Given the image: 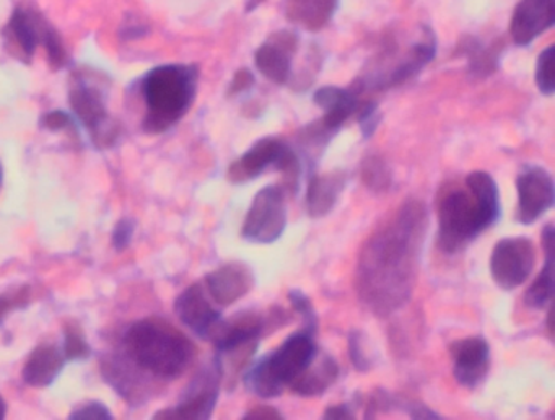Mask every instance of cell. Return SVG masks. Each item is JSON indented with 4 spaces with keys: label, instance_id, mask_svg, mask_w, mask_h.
<instances>
[{
    "label": "cell",
    "instance_id": "cell-1",
    "mask_svg": "<svg viewBox=\"0 0 555 420\" xmlns=\"http://www.w3.org/2000/svg\"><path fill=\"white\" fill-rule=\"evenodd\" d=\"M427 228L424 202L408 199L363 244L356 267V292L378 318H388L411 300Z\"/></svg>",
    "mask_w": 555,
    "mask_h": 420
},
{
    "label": "cell",
    "instance_id": "cell-2",
    "mask_svg": "<svg viewBox=\"0 0 555 420\" xmlns=\"http://www.w3.org/2000/svg\"><path fill=\"white\" fill-rule=\"evenodd\" d=\"M437 243L443 253L466 250L483 231L492 228L502 215L499 186L487 171L469 173L464 188L451 186L441 192L437 204Z\"/></svg>",
    "mask_w": 555,
    "mask_h": 420
},
{
    "label": "cell",
    "instance_id": "cell-3",
    "mask_svg": "<svg viewBox=\"0 0 555 420\" xmlns=\"http://www.w3.org/2000/svg\"><path fill=\"white\" fill-rule=\"evenodd\" d=\"M121 345L142 371L160 381L177 380L196 358L193 341L162 319L132 322L122 334Z\"/></svg>",
    "mask_w": 555,
    "mask_h": 420
},
{
    "label": "cell",
    "instance_id": "cell-4",
    "mask_svg": "<svg viewBox=\"0 0 555 420\" xmlns=\"http://www.w3.org/2000/svg\"><path fill=\"white\" fill-rule=\"evenodd\" d=\"M197 84V65L167 64L152 68L142 80V97L147 106L142 124L145 132H167L180 123L196 100Z\"/></svg>",
    "mask_w": 555,
    "mask_h": 420
},
{
    "label": "cell",
    "instance_id": "cell-5",
    "mask_svg": "<svg viewBox=\"0 0 555 420\" xmlns=\"http://www.w3.org/2000/svg\"><path fill=\"white\" fill-rule=\"evenodd\" d=\"M318 351L314 335L300 329L288 335L271 354L253 361L243 374V384L259 399H274L300 377Z\"/></svg>",
    "mask_w": 555,
    "mask_h": 420
},
{
    "label": "cell",
    "instance_id": "cell-6",
    "mask_svg": "<svg viewBox=\"0 0 555 420\" xmlns=\"http://www.w3.org/2000/svg\"><path fill=\"white\" fill-rule=\"evenodd\" d=\"M274 169L282 175V188L295 194L298 191L301 176V160L294 149L284 140L264 137L253 143L238 160L229 166L227 178L233 184L253 181Z\"/></svg>",
    "mask_w": 555,
    "mask_h": 420
},
{
    "label": "cell",
    "instance_id": "cell-7",
    "mask_svg": "<svg viewBox=\"0 0 555 420\" xmlns=\"http://www.w3.org/2000/svg\"><path fill=\"white\" fill-rule=\"evenodd\" d=\"M69 101L96 149H112L119 139V126L109 117L102 90L83 77L74 78Z\"/></svg>",
    "mask_w": 555,
    "mask_h": 420
},
{
    "label": "cell",
    "instance_id": "cell-8",
    "mask_svg": "<svg viewBox=\"0 0 555 420\" xmlns=\"http://www.w3.org/2000/svg\"><path fill=\"white\" fill-rule=\"evenodd\" d=\"M287 227V207L285 191L281 184L262 188L253 199L242 237L249 243L272 244L282 237Z\"/></svg>",
    "mask_w": 555,
    "mask_h": 420
},
{
    "label": "cell",
    "instance_id": "cell-9",
    "mask_svg": "<svg viewBox=\"0 0 555 420\" xmlns=\"http://www.w3.org/2000/svg\"><path fill=\"white\" fill-rule=\"evenodd\" d=\"M223 374L219 360L214 358L212 364L206 365L181 394L177 406L160 410L154 419L167 420H206L212 417L219 400L220 384Z\"/></svg>",
    "mask_w": 555,
    "mask_h": 420
},
{
    "label": "cell",
    "instance_id": "cell-10",
    "mask_svg": "<svg viewBox=\"0 0 555 420\" xmlns=\"http://www.w3.org/2000/svg\"><path fill=\"white\" fill-rule=\"evenodd\" d=\"M535 263L534 244L526 237L503 238L490 256V276L502 290H515L531 276Z\"/></svg>",
    "mask_w": 555,
    "mask_h": 420
},
{
    "label": "cell",
    "instance_id": "cell-11",
    "mask_svg": "<svg viewBox=\"0 0 555 420\" xmlns=\"http://www.w3.org/2000/svg\"><path fill=\"white\" fill-rule=\"evenodd\" d=\"M516 191H518V205H516L515 218L518 224H535L542 215L554 207V178L544 166H522L516 178Z\"/></svg>",
    "mask_w": 555,
    "mask_h": 420
},
{
    "label": "cell",
    "instance_id": "cell-12",
    "mask_svg": "<svg viewBox=\"0 0 555 420\" xmlns=\"http://www.w3.org/2000/svg\"><path fill=\"white\" fill-rule=\"evenodd\" d=\"M102 374L106 383L131 406L145 404L152 394V377L142 371L125 352L108 355L102 361Z\"/></svg>",
    "mask_w": 555,
    "mask_h": 420
},
{
    "label": "cell",
    "instance_id": "cell-13",
    "mask_svg": "<svg viewBox=\"0 0 555 420\" xmlns=\"http://www.w3.org/2000/svg\"><path fill=\"white\" fill-rule=\"evenodd\" d=\"M53 29L40 13L18 7L4 29L5 48L14 58L30 62L38 46H44Z\"/></svg>",
    "mask_w": 555,
    "mask_h": 420
},
{
    "label": "cell",
    "instance_id": "cell-14",
    "mask_svg": "<svg viewBox=\"0 0 555 420\" xmlns=\"http://www.w3.org/2000/svg\"><path fill=\"white\" fill-rule=\"evenodd\" d=\"M297 33L279 29L272 33L255 52V64L268 80L285 85L292 78V61L298 49Z\"/></svg>",
    "mask_w": 555,
    "mask_h": 420
},
{
    "label": "cell",
    "instance_id": "cell-15",
    "mask_svg": "<svg viewBox=\"0 0 555 420\" xmlns=\"http://www.w3.org/2000/svg\"><path fill=\"white\" fill-rule=\"evenodd\" d=\"M450 355L453 358V377L457 384L474 390L486 380L490 368V345L480 335L457 339L451 342Z\"/></svg>",
    "mask_w": 555,
    "mask_h": 420
},
{
    "label": "cell",
    "instance_id": "cell-16",
    "mask_svg": "<svg viewBox=\"0 0 555 420\" xmlns=\"http://www.w3.org/2000/svg\"><path fill=\"white\" fill-rule=\"evenodd\" d=\"M175 313L184 326L206 341H209L222 319V313L217 309L203 283H193L180 293L175 302Z\"/></svg>",
    "mask_w": 555,
    "mask_h": 420
},
{
    "label": "cell",
    "instance_id": "cell-17",
    "mask_svg": "<svg viewBox=\"0 0 555 420\" xmlns=\"http://www.w3.org/2000/svg\"><path fill=\"white\" fill-rule=\"evenodd\" d=\"M207 293L216 305H233L255 287V273L248 264L232 260L207 273L204 280Z\"/></svg>",
    "mask_w": 555,
    "mask_h": 420
},
{
    "label": "cell",
    "instance_id": "cell-18",
    "mask_svg": "<svg viewBox=\"0 0 555 420\" xmlns=\"http://www.w3.org/2000/svg\"><path fill=\"white\" fill-rule=\"evenodd\" d=\"M555 23V0H519L509 22V36L516 46L531 44Z\"/></svg>",
    "mask_w": 555,
    "mask_h": 420
},
{
    "label": "cell",
    "instance_id": "cell-19",
    "mask_svg": "<svg viewBox=\"0 0 555 420\" xmlns=\"http://www.w3.org/2000/svg\"><path fill=\"white\" fill-rule=\"evenodd\" d=\"M347 173L344 169L311 175L307 189V212L311 218H323L336 207L340 194L347 186Z\"/></svg>",
    "mask_w": 555,
    "mask_h": 420
},
{
    "label": "cell",
    "instance_id": "cell-20",
    "mask_svg": "<svg viewBox=\"0 0 555 420\" xmlns=\"http://www.w3.org/2000/svg\"><path fill=\"white\" fill-rule=\"evenodd\" d=\"M63 348L54 344H41L28 355L22 378L34 387H48L57 380L66 367Z\"/></svg>",
    "mask_w": 555,
    "mask_h": 420
},
{
    "label": "cell",
    "instance_id": "cell-21",
    "mask_svg": "<svg viewBox=\"0 0 555 420\" xmlns=\"http://www.w3.org/2000/svg\"><path fill=\"white\" fill-rule=\"evenodd\" d=\"M339 373L340 368L336 358L331 357L326 352L318 351L313 361L291 384L292 393L301 397L321 396L336 383Z\"/></svg>",
    "mask_w": 555,
    "mask_h": 420
},
{
    "label": "cell",
    "instance_id": "cell-22",
    "mask_svg": "<svg viewBox=\"0 0 555 420\" xmlns=\"http://www.w3.org/2000/svg\"><path fill=\"white\" fill-rule=\"evenodd\" d=\"M314 104L324 111L323 124L330 129L339 132L340 127L344 126L347 119L357 113L359 110V97L356 91L347 90V88L321 87L320 90L314 91Z\"/></svg>",
    "mask_w": 555,
    "mask_h": 420
},
{
    "label": "cell",
    "instance_id": "cell-23",
    "mask_svg": "<svg viewBox=\"0 0 555 420\" xmlns=\"http://www.w3.org/2000/svg\"><path fill=\"white\" fill-rule=\"evenodd\" d=\"M339 0H284L288 22L308 31H320L336 13Z\"/></svg>",
    "mask_w": 555,
    "mask_h": 420
},
{
    "label": "cell",
    "instance_id": "cell-24",
    "mask_svg": "<svg viewBox=\"0 0 555 420\" xmlns=\"http://www.w3.org/2000/svg\"><path fill=\"white\" fill-rule=\"evenodd\" d=\"M554 283L555 266L554 254H552V256H545L544 267L535 277L534 282L526 289L522 302L528 308L544 309L545 306L551 305L552 298H554Z\"/></svg>",
    "mask_w": 555,
    "mask_h": 420
},
{
    "label": "cell",
    "instance_id": "cell-25",
    "mask_svg": "<svg viewBox=\"0 0 555 420\" xmlns=\"http://www.w3.org/2000/svg\"><path fill=\"white\" fill-rule=\"evenodd\" d=\"M360 176H362L363 184L375 192V194H383L388 192L392 184V171L388 163L378 155H369L362 162L360 168Z\"/></svg>",
    "mask_w": 555,
    "mask_h": 420
},
{
    "label": "cell",
    "instance_id": "cell-26",
    "mask_svg": "<svg viewBox=\"0 0 555 420\" xmlns=\"http://www.w3.org/2000/svg\"><path fill=\"white\" fill-rule=\"evenodd\" d=\"M63 354L67 361L87 360L92 355V347L87 341L86 332L77 322L64 324Z\"/></svg>",
    "mask_w": 555,
    "mask_h": 420
},
{
    "label": "cell",
    "instance_id": "cell-27",
    "mask_svg": "<svg viewBox=\"0 0 555 420\" xmlns=\"http://www.w3.org/2000/svg\"><path fill=\"white\" fill-rule=\"evenodd\" d=\"M464 52L469 59V71L474 77H487L499 67V52L483 48L479 42L474 41Z\"/></svg>",
    "mask_w": 555,
    "mask_h": 420
},
{
    "label": "cell",
    "instance_id": "cell-28",
    "mask_svg": "<svg viewBox=\"0 0 555 420\" xmlns=\"http://www.w3.org/2000/svg\"><path fill=\"white\" fill-rule=\"evenodd\" d=\"M554 58L555 48L548 46L539 54L535 62V85L545 97H552L555 91Z\"/></svg>",
    "mask_w": 555,
    "mask_h": 420
},
{
    "label": "cell",
    "instance_id": "cell-29",
    "mask_svg": "<svg viewBox=\"0 0 555 420\" xmlns=\"http://www.w3.org/2000/svg\"><path fill=\"white\" fill-rule=\"evenodd\" d=\"M288 302H291L292 308L300 315L301 324H304L301 329L317 335L320 319H318L317 309H314L310 296L305 295L301 290L292 289L291 292H288Z\"/></svg>",
    "mask_w": 555,
    "mask_h": 420
},
{
    "label": "cell",
    "instance_id": "cell-30",
    "mask_svg": "<svg viewBox=\"0 0 555 420\" xmlns=\"http://www.w3.org/2000/svg\"><path fill=\"white\" fill-rule=\"evenodd\" d=\"M349 355L356 370L369 371L373 367L372 355L369 352V344H366L365 334L362 331H350L349 338Z\"/></svg>",
    "mask_w": 555,
    "mask_h": 420
},
{
    "label": "cell",
    "instance_id": "cell-31",
    "mask_svg": "<svg viewBox=\"0 0 555 420\" xmlns=\"http://www.w3.org/2000/svg\"><path fill=\"white\" fill-rule=\"evenodd\" d=\"M28 302H30V289L28 287L2 293L0 295V321H4L15 309L25 308Z\"/></svg>",
    "mask_w": 555,
    "mask_h": 420
},
{
    "label": "cell",
    "instance_id": "cell-32",
    "mask_svg": "<svg viewBox=\"0 0 555 420\" xmlns=\"http://www.w3.org/2000/svg\"><path fill=\"white\" fill-rule=\"evenodd\" d=\"M357 111H359L360 132H362L363 139H370L378 129L379 120H382L378 104L375 101H366Z\"/></svg>",
    "mask_w": 555,
    "mask_h": 420
},
{
    "label": "cell",
    "instance_id": "cell-33",
    "mask_svg": "<svg viewBox=\"0 0 555 420\" xmlns=\"http://www.w3.org/2000/svg\"><path fill=\"white\" fill-rule=\"evenodd\" d=\"M70 420H112L113 413L105 404L100 400H89L80 404L70 412Z\"/></svg>",
    "mask_w": 555,
    "mask_h": 420
},
{
    "label": "cell",
    "instance_id": "cell-34",
    "mask_svg": "<svg viewBox=\"0 0 555 420\" xmlns=\"http://www.w3.org/2000/svg\"><path fill=\"white\" fill-rule=\"evenodd\" d=\"M41 127L51 132H61V130H67V132H77L76 123H74L70 114L64 113V111H53V113L44 114L41 119Z\"/></svg>",
    "mask_w": 555,
    "mask_h": 420
},
{
    "label": "cell",
    "instance_id": "cell-35",
    "mask_svg": "<svg viewBox=\"0 0 555 420\" xmlns=\"http://www.w3.org/2000/svg\"><path fill=\"white\" fill-rule=\"evenodd\" d=\"M135 221L132 218H121L113 230L112 243L116 251H125L134 238Z\"/></svg>",
    "mask_w": 555,
    "mask_h": 420
},
{
    "label": "cell",
    "instance_id": "cell-36",
    "mask_svg": "<svg viewBox=\"0 0 555 420\" xmlns=\"http://www.w3.org/2000/svg\"><path fill=\"white\" fill-rule=\"evenodd\" d=\"M243 420H271V419H284L281 412L275 407L269 406V404H261V406L253 407L251 410L242 417Z\"/></svg>",
    "mask_w": 555,
    "mask_h": 420
},
{
    "label": "cell",
    "instance_id": "cell-37",
    "mask_svg": "<svg viewBox=\"0 0 555 420\" xmlns=\"http://www.w3.org/2000/svg\"><path fill=\"white\" fill-rule=\"evenodd\" d=\"M255 85V75L248 68H240L233 77L232 85H230V94L243 93L249 90Z\"/></svg>",
    "mask_w": 555,
    "mask_h": 420
},
{
    "label": "cell",
    "instance_id": "cell-38",
    "mask_svg": "<svg viewBox=\"0 0 555 420\" xmlns=\"http://www.w3.org/2000/svg\"><path fill=\"white\" fill-rule=\"evenodd\" d=\"M356 417V407L352 403H340L336 406H330L324 410L323 419L326 420H347Z\"/></svg>",
    "mask_w": 555,
    "mask_h": 420
},
{
    "label": "cell",
    "instance_id": "cell-39",
    "mask_svg": "<svg viewBox=\"0 0 555 420\" xmlns=\"http://www.w3.org/2000/svg\"><path fill=\"white\" fill-rule=\"evenodd\" d=\"M554 224H547L542 230V250H544L545 256H552L554 254Z\"/></svg>",
    "mask_w": 555,
    "mask_h": 420
},
{
    "label": "cell",
    "instance_id": "cell-40",
    "mask_svg": "<svg viewBox=\"0 0 555 420\" xmlns=\"http://www.w3.org/2000/svg\"><path fill=\"white\" fill-rule=\"evenodd\" d=\"M262 2H264V0H248V3H246V12H253V10L258 9Z\"/></svg>",
    "mask_w": 555,
    "mask_h": 420
},
{
    "label": "cell",
    "instance_id": "cell-41",
    "mask_svg": "<svg viewBox=\"0 0 555 420\" xmlns=\"http://www.w3.org/2000/svg\"><path fill=\"white\" fill-rule=\"evenodd\" d=\"M5 413H8V403L0 396V420L5 419Z\"/></svg>",
    "mask_w": 555,
    "mask_h": 420
},
{
    "label": "cell",
    "instance_id": "cell-42",
    "mask_svg": "<svg viewBox=\"0 0 555 420\" xmlns=\"http://www.w3.org/2000/svg\"><path fill=\"white\" fill-rule=\"evenodd\" d=\"M2 181H4V169H2V165H0V188H2Z\"/></svg>",
    "mask_w": 555,
    "mask_h": 420
}]
</instances>
